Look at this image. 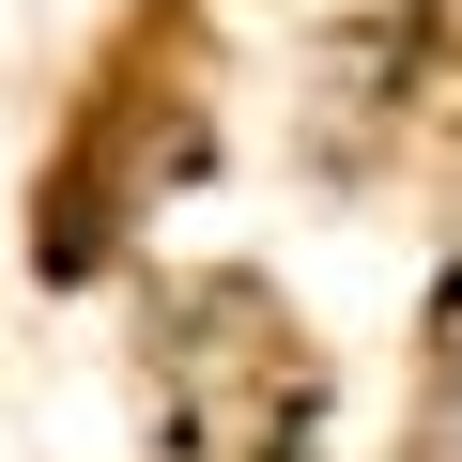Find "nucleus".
Returning a JSON list of instances; mask_svg holds the SVG:
<instances>
[{
  "label": "nucleus",
  "instance_id": "obj_1",
  "mask_svg": "<svg viewBox=\"0 0 462 462\" xmlns=\"http://www.w3.org/2000/svg\"><path fill=\"white\" fill-rule=\"evenodd\" d=\"M139 401H154L170 462H324V431H339V385L263 278H154Z\"/></svg>",
  "mask_w": 462,
  "mask_h": 462
},
{
  "label": "nucleus",
  "instance_id": "obj_2",
  "mask_svg": "<svg viewBox=\"0 0 462 462\" xmlns=\"http://www.w3.org/2000/svg\"><path fill=\"white\" fill-rule=\"evenodd\" d=\"M401 462H462V263L416 309V431H401Z\"/></svg>",
  "mask_w": 462,
  "mask_h": 462
}]
</instances>
